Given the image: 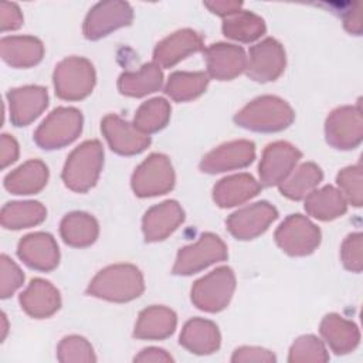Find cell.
Instances as JSON below:
<instances>
[{
	"label": "cell",
	"instance_id": "cell-1",
	"mask_svg": "<svg viewBox=\"0 0 363 363\" xmlns=\"http://www.w3.org/2000/svg\"><path fill=\"white\" fill-rule=\"evenodd\" d=\"M142 291V275L132 265H115L101 271L88 288L94 296L118 302L138 298Z\"/></svg>",
	"mask_w": 363,
	"mask_h": 363
},
{
	"label": "cell",
	"instance_id": "cell-2",
	"mask_svg": "<svg viewBox=\"0 0 363 363\" xmlns=\"http://www.w3.org/2000/svg\"><path fill=\"white\" fill-rule=\"evenodd\" d=\"M294 119L288 104L275 96H261L235 115V122L247 129L275 132L286 128Z\"/></svg>",
	"mask_w": 363,
	"mask_h": 363
},
{
	"label": "cell",
	"instance_id": "cell-3",
	"mask_svg": "<svg viewBox=\"0 0 363 363\" xmlns=\"http://www.w3.org/2000/svg\"><path fill=\"white\" fill-rule=\"evenodd\" d=\"M102 156V147L96 140L85 142L77 147L64 167L62 179L65 184L75 191H86L91 189L98 179Z\"/></svg>",
	"mask_w": 363,
	"mask_h": 363
},
{
	"label": "cell",
	"instance_id": "cell-4",
	"mask_svg": "<svg viewBox=\"0 0 363 363\" xmlns=\"http://www.w3.org/2000/svg\"><path fill=\"white\" fill-rule=\"evenodd\" d=\"M82 116L77 109L58 108L35 132V142L44 149H55L71 143L81 132Z\"/></svg>",
	"mask_w": 363,
	"mask_h": 363
},
{
	"label": "cell",
	"instance_id": "cell-5",
	"mask_svg": "<svg viewBox=\"0 0 363 363\" xmlns=\"http://www.w3.org/2000/svg\"><path fill=\"white\" fill-rule=\"evenodd\" d=\"M234 291V275L230 268H218L196 282L191 289V301L197 308L217 312L227 306Z\"/></svg>",
	"mask_w": 363,
	"mask_h": 363
},
{
	"label": "cell",
	"instance_id": "cell-6",
	"mask_svg": "<svg viewBox=\"0 0 363 363\" xmlns=\"http://www.w3.org/2000/svg\"><path fill=\"white\" fill-rule=\"evenodd\" d=\"M95 82L92 65L82 58L62 61L54 72L55 92L62 99H81L86 96Z\"/></svg>",
	"mask_w": 363,
	"mask_h": 363
},
{
	"label": "cell",
	"instance_id": "cell-7",
	"mask_svg": "<svg viewBox=\"0 0 363 363\" xmlns=\"http://www.w3.org/2000/svg\"><path fill=\"white\" fill-rule=\"evenodd\" d=\"M174 174L170 162L163 155H152L135 172L132 186L138 196L164 194L173 187Z\"/></svg>",
	"mask_w": 363,
	"mask_h": 363
},
{
	"label": "cell",
	"instance_id": "cell-8",
	"mask_svg": "<svg viewBox=\"0 0 363 363\" xmlns=\"http://www.w3.org/2000/svg\"><path fill=\"white\" fill-rule=\"evenodd\" d=\"M227 257V250L223 241L214 234H203L194 245L180 250L173 272L189 275L197 272L213 262L223 261Z\"/></svg>",
	"mask_w": 363,
	"mask_h": 363
},
{
	"label": "cell",
	"instance_id": "cell-9",
	"mask_svg": "<svg viewBox=\"0 0 363 363\" xmlns=\"http://www.w3.org/2000/svg\"><path fill=\"white\" fill-rule=\"evenodd\" d=\"M275 238L285 252L291 255H306L318 247L320 233L309 220L295 214L279 225Z\"/></svg>",
	"mask_w": 363,
	"mask_h": 363
},
{
	"label": "cell",
	"instance_id": "cell-10",
	"mask_svg": "<svg viewBox=\"0 0 363 363\" xmlns=\"http://www.w3.org/2000/svg\"><path fill=\"white\" fill-rule=\"evenodd\" d=\"M328 142L339 149H350L362 139V116L356 108H340L326 121Z\"/></svg>",
	"mask_w": 363,
	"mask_h": 363
},
{
	"label": "cell",
	"instance_id": "cell-11",
	"mask_svg": "<svg viewBox=\"0 0 363 363\" xmlns=\"http://www.w3.org/2000/svg\"><path fill=\"white\" fill-rule=\"evenodd\" d=\"M299 157L301 153L289 143L277 142L269 145L259 163L261 182L265 186L282 183Z\"/></svg>",
	"mask_w": 363,
	"mask_h": 363
},
{
	"label": "cell",
	"instance_id": "cell-12",
	"mask_svg": "<svg viewBox=\"0 0 363 363\" xmlns=\"http://www.w3.org/2000/svg\"><path fill=\"white\" fill-rule=\"evenodd\" d=\"M277 218V210L268 203H255L234 213L228 221V230L240 240H250L264 233Z\"/></svg>",
	"mask_w": 363,
	"mask_h": 363
},
{
	"label": "cell",
	"instance_id": "cell-13",
	"mask_svg": "<svg viewBox=\"0 0 363 363\" xmlns=\"http://www.w3.org/2000/svg\"><path fill=\"white\" fill-rule=\"evenodd\" d=\"M285 67V54L275 40H265L250 51L248 75L255 81H274Z\"/></svg>",
	"mask_w": 363,
	"mask_h": 363
},
{
	"label": "cell",
	"instance_id": "cell-14",
	"mask_svg": "<svg viewBox=\"0 0 363 363\" xmlns=\"http://www.w3.org/2000/svg\"><path fill=\"white\" fill-rule=\"evenodd\" d=\"M254 143L248 140L231 142L220 146L218 149L208 153L200 167L207 173H218L230 169L244 167L254 159Z\"/></svg>",
	"mask_w": 363,
	"mask_h": 363
},
{
	"label": "cell",
	"instance_id": "cell-15",
	"mask_svg": "<svg viewBox=\"0 0 363 363\" xmlns=\"http://www.w3.org/2000/svg\"><path fill=\"white\" fill-rule=\"evenodd\" d=\"M18 257L31 268L48 271L58 264V247L50 234L35 233L20 241Z\"/></svg>",
	"mask_w": 363,
	"mask_h": 363
},
{
	"label": "cell",
	"instance_id": "cell-16",
	"mask_svg": "<svg viewBox=\"0 0 363 363\" xmlns=\"http://www.w3.org/2000/svg\"><path fill=\"white\" fill-rule=\"evenodd\" d=\"M10 116L14 125L24 126L34 121L47 106V91L41 86H24L9 92Z\"/></svg>",
	"mask_w": 363,
	"mask_h": 363
},
{
	"label": "cell",
	"instance_id": "cell-17",
	"mask_svg": "<svg viewBox=\"0 0 363 363\" xmlns=\"http://www.w3.org/2000/svg\"><path fill=\"white\" fill-rule=\"evenodd\" d=\"M102 130L112 147V150L122 155H133L142 152L150 142L149 136L140 133L139 129L132 128L118 116H106L102 122Z\"/></svg>",
	"mask_w": 363,
	"mask_h": 363
},
{
	"label": "cell",
	"instance_id": "cell-18",
	"mask_svg": "<svg viewBox=\"0 0 363 363\" xmlns=\"http://www.w3.org/2000/svg\"><path fill=\"white\" fill-rule=\"evenodd\" d=\"M217 326L204 319H193L186 323L180 335V345L194 354H211L220 347Z\"/></svg>",
	"mask_w": 363,
	"mask_h": 363
},
{
	"label": "cell",
	"instance_id": "cell-19",
	"mask_svg": "<svg viewBox=\"0 0 363 363\" xmlns=\"http://www.w3.org/2000/svg\"><path fill=\"white\" fill-rule=\"evenodd\" d=\"M183 221V210L176 201H164L150 208L143 218V231L147 241L167 237Z\"/></svg>",
	"mask_w": 363,
	"mask_h": 363
},
{
	"label": "cell",
	"instance_id": "cell-20",
	"mask_svg": "<svg viewBox=\"0 0 363 363\" xmlns=\"http://www.w3.org/2000/svg\"><path fill=\"white\" fill-rule=\"evenodd\" d=\"M20 303L30 316L47 318L60 308V294L50 282L34 279L21 294Z\"/></svg>",
	"mask_w": 363,
	"mask_h": 363
},
{
	"label": "cell",
	"instance_id": "cell-21",
	"mask_svg": "<svg viewBox=\"0 0 363 363\" xmlns=\"http://www.w3.org/2000/svg\"><path fill=\"white\" fill-rule=\"evenodd\" d=\"M206 55L211 77L218 79L234 78L245 67L242 50L230 44L213 45L206 51Z\"/></svg>",
	"mask_w": 363,
	"mask_h": 363
},
{
	"label": "cell",
	"instance_id": "cell-22",
	"mask_svg": "<svg viewBox=\"0 0 363 363\" xmlns=\"http://www.w3.org/2000/svg\"><path fill=\"white\" fill-rule=\"evenodd\" d=\"M320 333L336 354L352 352L359 345V330L354 323L337 315H328L320 325Z\"/></svg>",
	"mask_w": 363,
	"mask_h": 363
},
{
	"label": "cell",
	"instance_id": "cell-23",
	"mask_svg": "<svg viewBox=\"0 0 363 363\" xmlns=\"http://www.w3.org/2000/svg\"><path fill=\"white\" fill-rule=\"evenodd\" d=\"M176 315L162 306L145 309L135 326L133 335L139 339H164L174 332Z\"/></svg>",
	"mask_w": 363,
	"mask_h": 363
},
{
	"label": "cell",
	"instance_id": "cell-24",
	"mask_svg": "<svg viewBox=\"0 0 363 363\" xmlns=\"http://www.w3.org/2000/svg\"><path fill=\"white\" fill-rule=\"evenodd\" d=\"M47 177V166L38 160H31L10 173L4 180V186L14 194H33L45 186Z\"/></svg>",
	"mask_w": 363,
	"mask_h": 363
},
{
	"label": "cell",
	"instance_id": "cell-25",
	"mask_svg": "<svg viewBox=\"0 0 363 363\" xmlns=\"http://www.w3.org/2000/svg\"><path fill=\"white\" fill-rule=\"evenodd\" d=\"M258 190V183L250 174L231 176L214 187V200L221 207H231L254 197Z\"/></svg>",
	"mask_w": 363,
	"mask_h": 363
},
{
	"label": "cell",
	"instance_id": "cell-26",
	"mask_svg": "<svg viewBox=\"0 0 363 363\" xmlns=\"http://www.w3.org/2000/svg\"><path fill=\"white\" fill-rule=\"evenodd\" d=\"M201 48L200 38L191 31H179L157 45L155 61L163 67H172L190 52Z\"/></svg>",
	"mask_w": 363,
	"mask_h": 363
},
{
	"label": "cell",
	"instance_id": "cell-27",
	"mask_svg": "<svg viewBox=\"0 0 363 363\" xmlns=\"http://www.w3.org/2000/svg\"><path fill=\"white\" fill-rule=\"evenodd\" d=\"M1 54L6 62L13 67H30L43 57V45L35 38L14 37L1 41Z\"/></svg>",
	"mask_w": 363,
	"mask_h": 363
},
{
	"label": "cell",
	"instance_id": "cell-28",
	"mask_svg": "<svg viewBox=\"0 0 363 363\" xmlns=\"http://www.w3.org/2000/svg\"><path fill=\"white\" fill-rule=\"evenodd\" d=\"M61 235L69 245L85 247L95 241L98 235V224L85 213H72L62 220Z\"/></svg>",
	"mask_w": 363,
	"mask_h": 363
},
{
	"label": "cell",
	"instance_id": "cell-29",
	"mask_svg": "<svg viewBox=\"0 0 363 363\" xmlns=\"http://www.w3.org/2000/svg\"><path fill=\"white\" fill-rule=\"evenodd\" d=\"M305 208L311 216L319 220H332L345 213L346 203L337 190L326 186L308 197Z\"/></svg>",
	"mask_w": 363,
	"mask_h": 363
},
{
	"label": "cell",
	"instance_id": "cell-30",
	"mask_svg": "<svg viewBox=\"0 0 363 363\" xmlns=\"http://www.w3.org/2000/svg\"><path fill=\"white\" fill-rule=\"evenodd\" d=\"M162 85V72L153 64L143 65L136 74H123L119 79V89L125 95L143 96L155 92Z\"/></svg>",
	"mask_w": 363,
	"mask_h": 363
},
{
	"label": "cell",
	"instance_id": "cell-31",
	"mask_svg": "<svg viewBox=\"0 0 363 363\" xmlns=\"http://www.w3.org/2000/svg\"><path fill=\"white\" fill-rule=\"evenodd\" d=\"M45 218V208L35 201L9 203L1 211V223L6 228H24L35 225Z\"/></svg>",
	"mask_w": 363,
	"mask_h": 363
},
{
	"label": "cell",
	"instance_id": "cell-32",
	"mask_svg": "<svg viewBox=\"0 0 363 363\" xmlns=\"http://www.w3.org/2000/svg\"><path fill=\"white\" fill-rule=\"evenodd\" d=\"M207 77L203 72H176L169 78L166 94L176 101H189L199 96L207 86Z\"/></svg>",
	"mask_w": 363,
	"mask_h": 363
},
{
	"label": "cell",
	"instance_id": "cell-33",
	"mask_svg": "<svg viewBox=\"0 0 363 363\" xmlns=\"http://www.w3.org/2000/svg\"><path fill=\"white\" fill-rule=\"evenodd\" d=\"M320 180H322L320 169L313 163H305L298 169V172L289 180L281 184V191L289 199L299 200L305 197Z\"/></svg>",
	"mask_w": 363,
	"mask_h": 363
},
{
	"label": "cell",
	"instance_id": "cell-34",
	"mask_svg": "<svg viewBox=\"0 0 363 363\" xmlns=\"http://www.w3.org/2000/svg\"><path fill=\"white\" fill-rule=\"evenodd\" d=\"M169 115L170 106L164 99H152L139 108L135 116V126L142 132H156L166 125Z\"/></svg>",
	"mask_w": 363,
	"mask_h": 363
},
{
	"label": "cell",
	"instance_id": "cell-35",
	"mask_svg": "<svg viewBox=\"0 0 363 363\" xmlns=\"http://www.w3.org/2000/svg\"><path fill=\"white\" fill-rule=\"evenodd\" d=\"M329 354L323 347L322 342L312 335L302 336L296 339L289 350L288 362L301 363V362H328Z\"/></svg>",
	"mask_w": 363,
	"mask_h": 363
},
{
	"label": "cell",
	"instance_id": "cell-36",
	"mask_svg": "<svg viewBox=\"0 0 363 363\" xmlns=\"http://www.w3.org/2000/svg\"><path fill=\"white\" fill-rule=\"evenodd\" d=\"M60 362H95L92 346L79 336H68L61 340L57 352Z\"/></svg>",
	"mask_w": 363,
	"mask_h": 363
},
{
	"label": "cell",
	"instance_id": "cell-37",
	"mask_svg": "<svg viewBox=\"0 0 363 363\" xmlns=\"http://www.w3.org/2000/svg\"><path fill=\"white\" fill-rule=\"evenodd\" d=\"M224 33L227 37L235 40L251 41L264 33V24L261 20L250 16V18H244L240 23L230 21L228 24H224Z\"/></svg>",
	"mask_w": 363,
	"mask_h": 363
},
{
	"label": "cell",
	"instance_id": "cell-38",
	"mask_svg": "<svg viewBox=\"0 0 363 363\" xmlns=\"http://www.w3.org/2000/svg\"><path fill=\"white\" fill-rule=\"evenodd\" d=\"M339 186L345 190L347 199L354 206L362 204V172L360 166L345 169L337 176Z\"/></svg>",
	"mask_w": 363,
	"mask_h": 363
},
{
	"label": "cell",
	"instance_id": "cell-39",
	"mask_svg": "<svg viewBox=\"0 0 363 363\" xmlns=\"http://www.w3.org/2000/svg\"><path fill=\"white\" fill-rule=\"evenodd\" d=\"M24 281V275L18 267L9 259L6 255H1V296H10Z\"/></svg>",
	"mask_w": 363,
	"mask_h": 363
},
{
	"label": "cell",
	"instance_id": "cell-40",
	"mask_svg": "<svg viewBox=\"0 0 363 363\" xmlns=\"http://www.w3.org/2000/svg\"><path fill=\"white\" fill-rule=\"evenodd\" d=\"M360 248H362V235L360 234H353L347 237V240L343 244V262L349 269L353 271H360L362 269V255H360Z\"/></svg>",
	"mask_w": 363,
	"mask_h": 363
},
{
	"label": "cell",
	"instance_id": "cell-41",
	"mask_svg": "<svg viewBox=\"0 0 363 363\" xmlns=\"http://www.w3.org/2000/svg\"><path fill=\"white\" fill-rule=\"evenodd\" d=\"M275 356L272 354V352L267 350V349H261V347H240L237 349L233 356H231V362L237 363V362H275Z\"/></svg>",
	"mask_w": 363,
	"mask_h": 363
},
{
	"label": "cell",
	"instance_id": "cell-42",
	"mask_svg": "<svg viewBox=\"0 0 363 363\" xmlns=\"http://www.w3.org/2000/svg\"><path fill=\"white\" fill-rule=\"evenodd\" d=\"M135 362H173V357L163 349L149 347L135 356Z\"/></svg>",
	"mask_w": 363,
	"mask_h": 363
},
{
	"label": "cell",
	"instance_id": "cell-43",
	"mask_svg": "<svg viewBox=\"0 0 363 363\" xmlns=\"http://www.w3.org/2000/svg\"><path fill=\"white\" fill-rule=\"evenodd\" d=\"M18 149H17V143L13 138H10L9 135H3L1 138V166L6 167L9 163L14 162L17 157Z\"/></svg>",
	"mask_w": 363,
	"mask_h": 363
}]
</instances>
